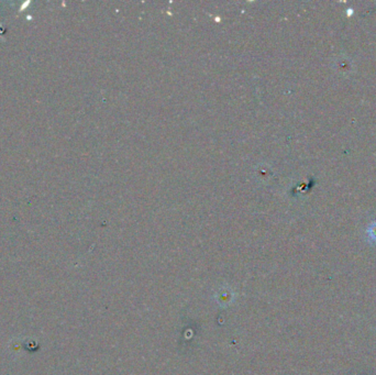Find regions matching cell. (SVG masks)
I'll return each mask as SVG.
<instances>
[{"mask_svg":"<svg viewBox=\"0 0 376 375\" xmlns=\"http://www.w3.org/2000/svg\"><path fill=\"white\" fill-rule=\"evenodd\" d=\"M367 237L368 240L375 242L376 244V220L374 223H372L367 228Z\"/></svg>","mask_w":376,"mask_h":375,"instance_id":"6da1fadb","label":"cell"}]
</instances>
